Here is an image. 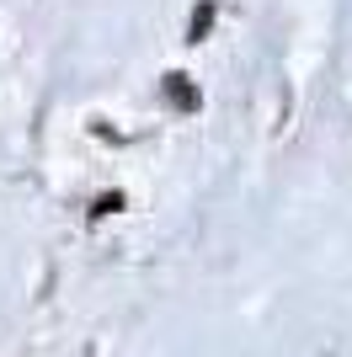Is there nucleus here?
<instances>
[{"instance_id": "obj_1", "label": "nucleus", "mask_w": 352, "mask_h": 357, "mask_svg": "<svg viewBox=\"0 0 352 357\" xmlns=\"http://www.w3.org/2000/svg\"><path fill=\"white\" fill-rule=\"evenodd\" d=\"M166 96H171L182 112H198V91H192L187 75H166Z\"/></svg>"}, {"instance_id": "obj_2", "label": "nucleus", "mask_w": 352, "mask_h": 357, "mask_svg": "<svg viewBox=\"0 0 352 357\" xmlns=\"http://www.w3.org/2000/svg\"><path fill=\"white\" fill-rule=\"evenodd\" d=\"M214 27V6L198 0V11H192V27H187V43H203V32Z\"/></svg>"}]
</instances>
